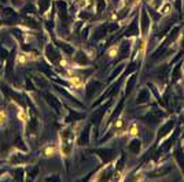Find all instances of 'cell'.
<instances>
[{
    "label": "cell",
    "instance_id": "obj_1",
    "mask_svg": "<svg viewBox=\"0 0 184 182\" xmlns=\"http://www.w3.org/2000/svg\"><path fill=\"white\" fill-rule=\"evenodd\" d=\"M173 126H175V122H173V121H169V122H166V123L162 126V129H161V130L158 131V138H159V137H162V135H165L166 133H169V131L173 129Z\"/></svg>",
    "mask_w": 184,
    "mask_h": 182
},
{
    "label": "cell",
    "instance_id": "obj_2",
    "mask_svg": "<svg viewBox=\"0 0 184 182\" xmlns=\"http://www.w3.org/2000/svg\"><path fill=\"white\" fill-rule=\"evenodd\" d=\"M149 97H150L149 91L143 89V91H140V93H139V96H138V99H136V103H138V104H140V103H144V101L149 100Z\"/></svg>",
    "mask_w": 184,
    "mask_h": 182
},
{
    "label": "cell",
    "instance_id": "obj_3",
    "mask_svg": "<svg viewBox=\"0 0 184 182\" xmlns=\"http://www.w3.org/2000/svg\"><path fill=\"white\" fill-rule=\"evenodd\" d=\"M129 149L130 152H133V153H139L140 152V141L139 140H133L132 143L129 145Z\"/></svg>",
    "mask_w": 184,
    "mask_h": 182
},
{
    "label": "cell",
    "instance_id": "obj_4",
    "mask_svg": "<svg viewBox=\"0 0 184 182\" xmlns=\"http://www.w3.org/2000/svg\"><path fill=\"white\" fill-rule=\"evenodd\" d=\"M88 134H89V127H87L84 131L81 133V135H80V140H78V144L80 145H84V144H87L88 143Z\"/></svg>",
    "mask_w": 184,
    "mask_h": 182
},
{
    "label": "cell",
    "instance_id": "obj_5",
    "mask_svg": "<svg viewBox=\"0 0 184 182\" xmlns=\"http://www.w3.org/2000/svg\"><path fill=\"white\" fill-rule=\"evenodd\" d=\"M175 156H176L177 163L182 166V170H183V173H184V155H183V152H182V151H177Z\"/></svg>",
    "mask_w": 184,
    "mask_h": 182
},
{
    "label": "cell",
    "instance_id": "obj_6",
    "mask_svg": "<svg viewBox=\"0 0 184 182\" xmlns=\"http://www.w3.org/2000/svg\"><path fill=\"white\" fill-rule=\"evenodd\" d=\"M100 156L103 158V160H109V159L113 156V152L111 151H103V152H100Z\"/></svg>",
    "mask_w": 184,
    "mask_h": 182
},
{
    "label": "cell",
    "instance_id": "obj_7",
    "mask_svg": "<svg viewBox=\"0 0 184 182\" xmlns=\"http://www.w3.org/2000/svg\"><path fill=\"white\" fill-rule=\"evenodd\" d=\"M98 88H99L98 82H93V87H92V85H89V87H88V95H91V92H92V93H95Z\"/></svg>",
    "mask_w": 184,
    "mask_h": 182
},
{
    "label": "cell",
    "instance_id": "obj_8",
    "mask_svg": "<svg viewBox=\"0 0 184 182\" xmlns=\"http://www.w3.org/2000/svg\"><path fill=\"white\" fill-rule=\"evenodd\" d=\"M180 77V66H176V69H175V73H173V77L172 79L173 81H177V78Z\"/></svg>",
    "mask_w": 184,
    "mask_h": 182
},
{
    "label": "cell",
    "instance_id": "obj_9",
    "mask_svg": "<svg viewBox=\"0 0 184 182\" xmlns=\"http://www.w3.org/2000/svg\"><path fill=\"white\" fill-rule=\"evenodd\" d=\"M133 82H135V77H132L129 79V82H128V88H126V95L130 92V89H132V87H133Z\"/></svg>",
    "mask_w": 184,
    "mask_h": 182
},
{
    "label": "cell",
    "instance_id": "obj_10",
    "mask_svg": "<svg viewBox=\"0 0 184 182\" xmlns=\"http://www.w3.org/2000/svg\"><path fill=\"white\" fill-rule=\"evenodd\" d=\"M122 103H124V101H121V103H120V104H118V107H117V110H116L114 112H113V118H116V117H117V115H118V114H120V111H121V110H122Z\"/></svg>",
    "mask_w": 184,
    "mask_h": 182
},
{
    "label": "cell",
    "instance_id": "obj_11",
    "mask_svg": "<svg viewBox=\"0 0 184 182\" xmlns=\"http://www.w3.org/2000/svg\"><path fill=\"white\" fill-rule=\"evenodd\" d=\"M183 47H184V41H183Z\"/></svg>",
    "mask_w": 184,
    "mask_h": 182
}]
</instances>
